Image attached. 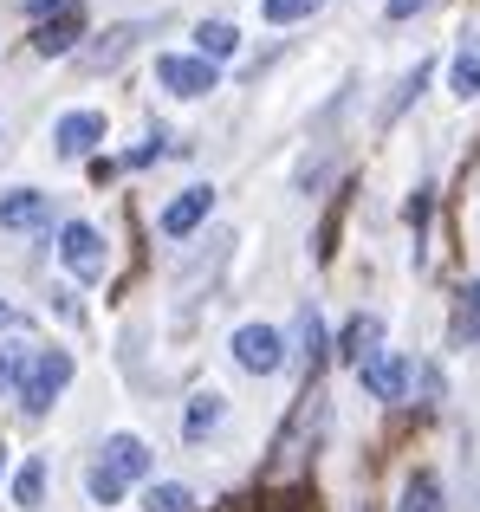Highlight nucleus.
Here are the masks:
<instances>
[{
  "label": "nucleus",
  "instance_id": "nucleus-1",
  "mask_svg": "<svg viewBox=\"0 0 480 512\" xmlns=\"http://www.w3.org/2000/svg\"><path fill=\"white\" fill-rule=\"evenodd\" d=\"M65 383H72V350H33V370L20 376V409L46 415Z\"/></svg>",
  "mask_w": 480,
  "mask_h": 512
},
{
  "label": "nucleus",
  "instance_id": "nucleus-2",
  "mask_svg": "<svg viewBox=\"0 0 480 512\" xmlns=\"http://www.w3.org/2000/svg\"><path fill=\"white\" fill-rule=\"evenodd\" d=\"M234 363L253 376H273L279 363H286V338H279L273 325H240L234 331Z\"/></svg>",
  "mask_w": 480,
  "mask_h": 512
},
{
  "label": "nucleus",
  "instance_id": "nucleus-3",
  "mask_svg": "<svg viewBox=\"0 0 480 512\" xmlns=\"http://www.w3.org/2000/svg\"><path fill=\"white\" fill-rule=\"evenodd\" d=\"M137 39H143V26L137 20H124V26H104L98 33V46H85L78 52V72H117V65L137 52Z\"/></svg>",
  "mask_w": 480,
  "mask_h": 512
},
{
  "label": "nucleus",
  "instance_id": "nucleus-4",
  "mask_svg": "<svg viewBox=\"0 0 480 512\" xmlns=\"http://www.w3.org/2000/svg\"><path fill=\"white\" fill-rule=\"evenodd\" d=\"M156 78H163L176 98H208V91L221 85V72L208 59H182V52H169V59H156Z\"/></svg>",
  "mask_w": 480,
  "mask_h": 512
},
{
  "label": "nucleus",
  "instance_id": "nucleus-5",
  "mask_svg": "<svg viewBox=\"0 0 480 512\" xmlns=\"http://www.w3.org/2000/svg\"><path fill=\"white\" fill-rule=\"evenodd\" d=\"M357 383H364L377 402H403V396H409V357H396V350H377L370 363H357Z\"/></svg>",
  "mask_w": 480,
  "mask_h": 512
},
{
  "label": "nucleus",
  "instance_id": "nucleus-6",
  "mask_svg": "<svg viewBox=\"0 0 480 512\" xmlns=\"http://www.w3.org/2000/svg\"><path fill=\"white\" fill-rule=\"evenodd\" d=\"M59 260L72 266L78 279H104V240H98V227H91V221H72L59 234Z\"/></svg>",
  "mask_w": 480,
  "mask_h": 512
},
{
  "label": "nucleus",
  "instance_id": "nucleus-7",
  "mask_svg": "<svg viewBox=\"0 0 480 512\" xmlns=\"http://www.w3.org/2000/svg\"><path fill=\"white\" fill-rule=\"evenodd\" d=\"M78 33H85V7H78V0H65L52 20H39L33 46L46 52V59H59V52H72V46H78Z\"/></svg>",
  "mask_w": 480,
  "mask_h": 512
},
{
  "label": "nucleus",
  "instance_id": "nucleus-8",
  "mask_svg": "<svg viewBox=\"0 0 480 512\" xmlns=\"http://www.w3.org/2000/svg\"><path fill=\"white\" fill-rule=\"evenodd\" d=\"M208 208H215V188H182V195L163 208V234H169V240L195 234V227L208 221Z\"/></svg>",
  "mask_w": 480,
  "mask_h": 512
},
{
  "label": "nucleus",
  "instance_id": "nucleus-9",
  "mask_svg": "<svg viewBox=\"0 0 480 512\" xmlns=\"http://www.w3.org/2000/svg\"><path fill=\"white\" fill-rule=\"evenodd\" d=\"M52 137H59V150H65V156H91V150L104 143V117H98V111H65Z\"/></svg>",
  "mask_w": 480,
  "mask_h": 512
},
{
  "label": "nucleus",
  "instance_id": "nucleus-10",
  "mask_svg": "<svg viewBox=\"0 0 480 512\" xmlns=\"http://www.w3.org/2000/svg\"><path fill=\"white\" fill-rule=\"evenodd\" d=\"M377 344H383V318L377 312H357L351 325H344V338H338V350L351 363H370V357H377Z\"/></svg>",
  "mask_w": 480,
  "mask_h": 512
},
{
  "label": "nucleus",
  "instance_id": "nucleus-11",
  "mask_svg": "<svg viewBox=\"0 0 480 512\" xmlns=\"http://www.w3.org/2000/svg\"><path fill=\"white\" fill-rule=\"evenodd\" d=\"M104 467L124 474V480H143V474H150V448H143L137 435H111V441H104Z\"/></svg>",
  "mask_w": 480,
  "mask_h": 512
},
{
  "label": "nucleus",
  "instance_id": "nucleus-12",
  "mask_svg": "<svg viewBox=\"0 0 480 512\" xmlns=\"http://www.w3.org/2000/svg\"><path fill=\"white\" fill-rule=\"evenodd\" d=\"M52 214V201L39 195V188H13L7 201H0V227H39Z\"/></svg>",
  "mask_w": 480,
  "mask_h": 512
},
{
  "label": "nucleus",
  "instance_id": "nucleus-13",
  "mask_svg": "<svg viewBox=\"0 0 480 512\" xmlns=\"http://www.w3.org/2000/svg\"><path fill=\"white\" fill-rule=\"evenodd\" d=\"M195 46H202L208 65H215V59H228V52L240 46V33H234L228 20H202V26H195Z\"/></svg>",
  "mask_w": 480,
  "mask_h": 512
},
{
  "label": "nucleus",
  "instance_id": "nucleus-14",
  "mask_svg": "<svg viewBox=\"0 0 480 512\" xmlns=\"http://www.w3.org/2000/svg\"><path fill=\"white\" fill-rule=\"evenodd\" d=\"M396 512H442V480H435V474H409L403 506H396Z\"/></svg>",
  "mask_w": 480,
  "mask_h": 512
},
{
  "label": "nucleus",
  "instance_id": "nucleus-15",
  "mask_svg": "<svg viewBox=\"0 0 480 512\" xmlns=\"http://www.w3.org/2000/svg\"><path fill=\"white\" fill-rule=\"evenodd\" d=\"M13 500H20V506H39V500H46V461H39V454L20 467V474H13Z\"/></svg>",
  "mask_w": 480,
  "mask_h": 512
},
{
  "label": "nucleus",
  "instance_id": "nucleus-16",
  "mask_svg": "<svg viewBox=\"0 0 480 512\" xmlns=\"http://www.w3.org/2000/svg\"><path fill=\"white\" fill-rule=\"evenodd\" d=\"M448 78H455V91H461V98H480V39L455 52V72H448Z\"/></svg>",
  "mask_w": 480,
  "mask_h": 512
},
{
  "label": "nucleus",
  "instance_id": "nucleus-17",
  "mask_svg": "<svg viewBox=\"0 0 480 512\" xmlns=\"http://www.w3.org/2000/svg\"><path fill=\"white\" fill-rule=\"evenodd\" d=\"M85 493H91V500H98V506H117V500H124V474H111V467H91V474H85Z\"/></svg>",
  "mask_w": 480,
  "mask_h": 512
},
{
  "label": "nucleus",
  "instance_id": "nucleus-18",
  "mask_svg": "<svg viewBox=\"0 0 480 512\" xmlns=\"http://www.w3.org/2000/svg\"><path fill=\"white\" fill-rule=\"evenodd\" d=\"M215 422H221V396L208 389V396H195V409H189V422H182V435H189V441H202Z\"/></svg>",
  "mask_w": 480,
  "mask_h": 512
},
{
  "label": "nucleus",
  "instance_id": "nucleus-19",
  "mask_svg": "<svg viewBox=\"0 0 480 512\" xmlns=\"http://www.w3.org/2000/svg\"><path fill=\"white\" fill-rule=\"evenodd\" d=\"M299 357H305V370H318V357H325V325H318V312H299Z\"/></svg>",
  "mask_w": 480,
  "mask_h": 512
},
{
  "label": "nucleus",
  "instance_id": "nucleus-20",
  "mask_svg": "<svg viewBox=\"0 0 480 512\" xmlns=\"http://www.w3.org/2000/svg\"><path fill=\"white\" fill-rule=\"evenodd\" d=\"M189 506H195V493H189V487H176V480L150 487V512H189Z\"/></svg>",
  "mask_w": 480,
  "mask_h": 512
},
{
  "label": "nucleus",
  "instance_id": "nucleus-21",
  "mask_svg": "<svg viewBox=\"0 0 480 512\" xmlns=\"http://www.w3.org/2000/svg\"><path fill=\"white\" fill-rule=\"evenodd\" d=\"M312 7H318V0H260V13H266L273 26H292V20H305Z\"/></svg>",
  "mask_w": 480,
  "mask_h": 512
},
{
  "label": "nucleus",
  "instance_id": "nucleus-22",
  "mask_svg": "<svg viewBox=\"0 0 480 512\" xmlns=\"http://www.w3.org/2000/svg\"><path fill=\"white\" fill-rule=\"evenodd\" d=\"M474 331H480V279L461 292V312H455V338H474Z\"/></svg>",
  "mask_w": 480,
  "mask_h": 512
},
{
  "label": "nucleus",
  "instance_id": "nucleus-23",
  "mask_svg": "<svg viewBox=\"0 0 480 512\" xmlns=\"http://www.w3.org/2000/svg\"><path fill=\"white\" fill-rule=\"evenodd\" d=\"M26 357H33V350H0V389H20Z\"/></svg>",
  "mask_w": 480,
  "mask_h": 512
},
{
  "label": "nucleus",
  "instance_id": "nucleus-24",
  "mask_svg": "<svg viewBox=\"0 0 480 512\" xmlns=\"http://www.w3.org/2000/svg\"><path fill=\"white\" fill-rule=\"evenodd\" d=\"M429 0H390V20H409V13H422Z\"/></svg>",
  "mask_w": 480,
  "mask_h": 512
},
{
  "label": "nucleus",
  "instance_id": "nucleus-25",
  "mask_svg": "<svg viewBox=\"0 0 480 512\" xmlns=\"http://www.w3.org/2000/svg\"><path fill=\"white\" fill-rule=\"evenodd\" d=\"M26 7H33V13H39V7H65V0H26Z\"/></svg>",
  "mask_w": 480,
  "mask_h": 512
},
{
  "label": "nucleus",
  "instance_id": "nucleus-26",
  "mask_svg": "<svg viewBox=\"0 0 480 512\" xmlns=\"http://www.w3.org/2000/svg\"><path fill=\"white\" fill-rule=\"evenodd\" d=\"M7 318H13V312H7V305H0V325H7Z\"/></svg>",
  "mask_w": 480,
  "mask_h": 512
},
{
  "label": "nucleus",
  "instance_id": "nucleus-27",
  "mask_svg": "<svg viewBox=\"0 0 480 512\" xmlns=\"http://www.w3.org/2000/svg\"><path fill=\"white\" fill-rule=\"evenodd\" d=\"M0 454H7V448H0Z\"/></svg>",
  "mask_w": 480,
  "mask_h": 512
}]
</instances>
